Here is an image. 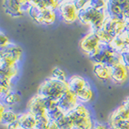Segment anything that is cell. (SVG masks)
Segmentation results:
<instances>
[{"label":"cell","instance_id":"9a60e30c","mask_svg":"<svg viewBox=\"0 0 129 129\" xmlns=\"http://www.w3.org/2000/svg\"><path fill=\"white\" fill-rule=\"evenodd\" d=\"M129 120V110L123 103L113 111L108 118L109 127H115L121 122Z\"/></svg>","mask_w":129,"mask_h":129},{"label":"cell","instance_id":"9c48e42d","mask_svg":"<svg viewBox=\"0 0 129 129\" xmlns=\"http://www.w3.org/2000/svg\"><path fill=\"white\" fill-rule=\"evenodd\" d=\"M57 14L60 19L64 23L71 24L78 20L79 10L76 6L75 1H60Z\"/></svg>","mask_w":129,"mask_h":129},{"label":"cell","instance_id":"8992f818","mask_svg":"<svg viewBox=\"0 0 129 129\" xmlns=\"http://www.w3.org/2000/svg\"><path fill=\"white\" fill-rule=\"evenodd\" d=\"M90 59L94 63H103L112 66L123 60V56L121 53L112 49L109 44L102 43L99 50L94 56H91Z\"/></svg>","mask_w":129,"mask_h":129},{"label":"cell","instance_id":"52a82bcc","mask_svg":"<svg viewBox=\"0 0 129 129\" xmlns=\"http://www.w3.org/2000/svg\"><path fill=\"white\" fill-rule=\"evenodd\" d=\"M102 43L98 34L90 31L81 39L79 41V48L85 55L90 58L99 50Z\"/></svg>","mask_w":129,"mask_h":129},{"label":"cell","instance_id":"484cf974","mask_svg":"<svg viewBox=\"0 0 129 129\" xmlns=\"http://www.w3.org/2000/svg\"><path fill=\"white\" fill-rule=\"evenodd\" d=\"M14 42L11 41L10 38L5 34L3 31L0 32V48H1V50L5 49L7 47L11 46Z\"/></svg>","mask_w":129,"mask_h":129},{"label":"cell","instance_id":"ffe728a7","mask_svg":"<svg viewBox=\"0 0 129 129\" xmlns=\"http://www.w3.org/2000/svg\"><path fill=\"white\" fill-rule=\"evenodd\" d=\"M75 95L77 96L79 103L86 105V103H90L94 98V90H93L91 85L89 84L86 88Z\"/></svg>","mask_w":129,"mask_h":129},{"label":"cell","instance_id":"4316f807","mask_svg":"<svg viewBox=\"0 0 129 129\" xmlns=\"http://www.w3.org/2000/svg\"><path fill=\"white\" fill-rule=\"evenodd\" d=\"M49 121L50 118L48 117V115L37 119V125H36V129H48Z\"/></svg>","mask_w":129,"mask_h":129},{"label":"cell","instance_id":"5b68a950","mask_svg":"<svg viewBox=\"0 0 129 129\" xmlns=\"http://www.w3.org/2000/svg\"><path fill=\"white\" fill-rule=\"evenodd\" d=\"M29 3L30 6L27 14L35 23L42 26H50L56 21L58 18L56 11L43 9L32 5L30 1Z\"/></svg>","mask_w":129,"mask_h":129},{"label":"cell","instance_id":"44dd1931","mask_svg":"<svg viewBox=\"0 0 129 129\" xmlns=\"http://www.w3.org/2000/svg\"><path fill=\"white\" fill-rule=\"evenodd\" d=\"M32 5L36 7H38L43 9H48V10H53L57 11L58 8L60 7V1H30Z\"/></svg>","mask_w":129,"mask_h":129},{"label":"cell","instance_id":"4fadbf2b","mask_svg":"<svg viewBox=\"0 0 129 129\" xmlns=\"http://www.w3.org/2000/svg\"><path fill=\"white\" fill-rule=\"evenodd\" d=\"M111 81L116 85H123L129 80V67L124 64L123 60L111 66Z\"/></svg>","mask_w":129,"mask_h":129},{"label":"cell","instance_id":"cb8c5ba5","mask_svg":"<svg viewBox=\"0 0 129 129\" xmlns=\"http://www.w3.org/2000/svg\"><path fill=\"white\" fill-rule=\"evenodd\" d=\"M51 77L53 78L54 79H56L60 81V82H68V78H67V74L66 71L62 70L61 68L56 66L52 70L51 73Z\"/></svg>","mask_w":129,"mask_h":129},{"label":"cell","instance_id":"8fae6325","mask_svg":"<svg viewBox=\"0 0 129 129\" xmlns=\"http://www.w3.org/2000/svg\"><path fill=\"white\" fill-rule=\"evenodd\" d=\"M107 12L111 17L122 20L129 19V0L109 1Z\"/></svg>","mask_w":129,"mask_h":129},{"label":"cell","instance_id":"7402d4cb","mask_svg":"<svg viewBox=\"0 0 129 129\" xmlns=\"http://www.w3.org/2000/svg\"><path fill=\"white\" fill-rule=\"evenodd\" d=\"M21 101V97L17 92L13 90L9 94H7L5 98L2 99V102L6 105L7 107H13L16 104H19Z\"/></svg>","mask_w":129,"mask_h":129},{"label":"cell","instance_id":"4dcf8cb0","mask_svg":"<svg viewBox=\"0 0 129 129\" xmlns=\"http://www.w3.org/2000/svg\"><path fill=\"white\" fill-rule=\"evenodd\" d=\"M122 56H123V60L124 64L129 67V52L123 53Z\"/></svg>","mask_w":129,"mask_h":129},{"label":"cell","instance_id":"e0dca14e","mask_svg":"<svg viewBox=\"0 0 129 129\" xmlns=\"http://www.w3.org/2000/svg\"><path fill=\"white\" fill-rule=\"evenodd\" d=\"M67 83L70 90L75 94H78L90 84L86 78L80 75L71 76L70 78H69Z\"/></svg>","mask_w":129,"mask_h":129},{"label":"cell","instance_id":"2e32d148","mask_svg":"<svg viewBox=\"0 0 129 129\" xmlns=\"http://www.w3.org/2000/svg\"><path fill=\"white\" fill-rule=\"evenodd\" d=\"M92 71L95 78L101 82L111 81V68L107 64L103 63H93Z\"/></svg>","mask_w":129,"mask_h":129},{"label":"cell","instance_id":"7a4b0ae2","mask_svg":"<svg viewBox=\"0 0 129 129\" xmlns=\"http://www.w3.org/2000/svg\"><path fill=\"white\" fill-rule=\"evenodd\" d=\"M69 90L67 82H60L50 77L40 85L37 94L47 99L58 101Z\"/></svg>","mask_w":129,"mask_h":129},{"label":"cell","instance_id":"d4e9b609","mask_svg":"<svg viewBox=\"0 0 129 129\" xmlns=\"http://www.w3.org/2000/svg\"><path fill=\"white\" fill-rule=\"evenodd\" d=\"M109 1H103V0H94V1H89V4L99 11H107Z\"/></svg>","mask_w":129,"mask_h":129},{"label":"cell","instance_id":"d6a6232c","mask_svg":"<svg viewBox=\"0 0 129 129\" xmlns=\"http://www.w3.org/2000/svg\"><path fill=\"white\" fill-rule=\"evenodd\" d=\"M7 129H24V128H23V127H20V126H19V124L17 122H16V123H13V124L10 125L9 127H7Z\"/></svg>","mask_w":129,"mask_h":129},{"label":"cell","instance_id":"f546056e","mask_svg":"<svg viewBox=\"0 0 129 129\" xmlns=\"http://www.w3.org/2000/svg\"><path fill=\"white\" fill-rule=\"evenodd\" d=\"M48 129H60V127L56 121L50 119L49 123H48Z\"/></svg>","mask_w":129,"mask_h":129},{"label":"cell","instance_id":"836d02e7","mask_svg":"<svg viewBox=\"0 0 129 129\" xmlns=\"http://www.w3.org/2000/svg\"><path fill=\"white\" fill-rule=\"evenodd\" d=\"M123 103L125 105V106L127 107V108L129 110V96L127 97V98L124 99V101H123Z\"/></svg>","mask_w":129,"mask_h":129},{"label":"cell","instance_id":"5bb4252c","mask_svg":"<svg viewBox=\"0 0 129 129\" xmlns=\"http://www.w3.org/2000/svg\"><path fill=\"white\" fill-rule=\"evenodd\" d=\"M58 107L64 114L71 112L77 107L79 104V102L75 94L69 90L58 101Z\"/></svg>","mask_w":129,"mask_h":129},{"label":"cell","instance_id":"ba28073f","mask_svg":"<svg viewBox=\"0 0 129 129\" xmlns=\"http://www.w3.org/2000/svg\"><path fill=\"white\" fill-rule=\"evenodd\" d=\"M29 1H16V0H4L2 7L4 12L11 18H19L27 13L29 8Z\"/></svg>","mask_w":129,"mask_h":129},{"label":"cell","instance_id":"603a6c76","mask_svg":"<svg viewBox=\"0 0 129 129\" xmlns=\"http://www.w3.org/2000/svg\"><path fill=\"white\" fill-rule=\"evenodd\" d=\"M19 76V67L9 68V69H0V77L8 78L14 81Z\"/></svg>","mask_w":129,"mask_h":129},{"label":"cell","instance_id":"83f0119b","mask_svg":"<svg viewBox=\"0 0 129 129\" xmlns=\"http://www.w3.org/2000/svg\"><path fill=\"white\" fill-rule=\"evenodd\" d=\"M91 129H110V127H109L108 125L105 124V123H100V122H96V121H94Z\"/></svg>","mask_w":129,"mask_h":129},{"label":"cell","instance_id":"30bf717a","mask_svg":"<svg viewBox=\"0 0 129 129\" xmlns=\"http://www.w3.org/2000/svg\"><path fill=\"white\" fill-rule=\"evenodd\" d=\"M27 111L36 118L48 116V99L39 94H35L27 103Z\"/></svg>","mask_w":129,"mask_h":129},{"label":"cell","instance_id":"7c38bea8","mask_svg":"<svg viewBox=\"0 0 129 129\" xmlns=\"http://www.w3.org/2000/svg\"><path fill=\"white\" fill-rule=\"evenodd\" d=\"M126 28V20L116 19L108 15L102 29L114 39L115 36L123 32Z\"/></svg>","mask_w":129,"mask_h":129},{"label":"cell","instance_id":"3957f363","mask_svg":"<svg viewBox=\"0 0 129 129\" xmlns=\"http://www.w3.org/2000/svg\"><path fill=\"white\" fill-rule=\"evenodd\" d=\"M73 125L72 129H91L94 121L86 105L79 103L71 112L66 114Z\"/></svg>","mask_w":129,"mask_h":129},{"label":"cell","instance_id":"6da1fadb","mask_svg":"<svg viewBox=\"0 0 129 129\" xmlns=\"http://www.w3.org/2000/svg\"><path fill=\"white\" fill-rule=\"evenodd\" d=\"M108 16L107 11H99L92 7L90 4L79 11L78 21L83 25L90 27V31L97 32L101 30Z\"/></svg>","mask_w":129,"mask_h":129},{"label":"cell","instance_id":"277c9868","mask_svg":"<svg viewBox=\"0 0 129 129\" xmlns=\"http://www.w3.org/2000/svg\"><path fill=\"white\" fill-rule=\"evenodd\" d=\"M23 59V49L19 45L13 43L11 46L1 50L0 69L19 67Z\"/></svg>","mask_w":129,"mask_h":129},{"label":"cell","instance_id":"f1b7e54d","mask_svg":"<svg viewBox=\"0 0 129 129\" xmlns=\"http://www.w3.org/2000/svg\"><path fill=\"white\" fill-rule=\"evenodd\" d=\"M75 4L77 7H78V9L80 11L83 9V8L87 5L88 1H75Z\"/></svg>","mask_w":129,"mask_h":129},{"label":"cell","instance_id":"1f68e13d","mask_svg":"<svg viewBox=\"0 0 129 129\" xmlns=\"http://www.w3.org/2000/svg\"><path fill=\"white\" fill-rule=\"evenodd\" d=\"M8 107L6 106L5 104H4L3 102H1V103H0V116L3 115L4 113H5V111H7V109Z\"/></svg>","mask_w":129,"mask_h":129},{"label":"cell","instance_id":"d6986e66","mask_svg":"<svg viewBox=\"0 0 129 129\" xmlns=\"http://www.w3.org/2000/svg\"><path fill=\"white\" fill-rule=\"evenodd\" d=\"M19 114H17L14 111H12L11 109L7 108L5 113L0 116V121H1L2 125L5 127H9L10 125L16 123L18 121Z\"/></svg>","mask_w":129,"mask_h":129},{"label":"cell","instance_id":"ac0fdd59","mask_svg":"<svg viewBox=\"0 0 129 129\" xmlns=\"http://www.w3.org/2000/svg\"><path fill=\"white\" fill-rule=\"evenodd\" d=\"M17 123L24 129H36L37 125V118L32 113L27 111L19 114Z\"/></svg>","mask_w":129,"mask_h":129}]
</instances>
